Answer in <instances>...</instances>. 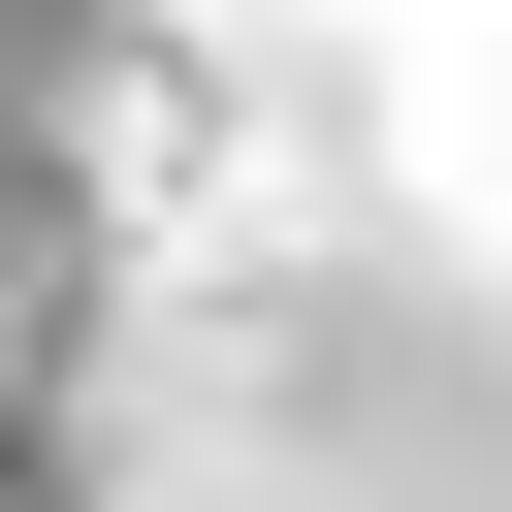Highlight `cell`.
<instances>
[{
  "mask_svg": "<svg viewBox=\"0 0 512 512\" xmlns=\"http://www.w3.org/2000/svg\"><path fill=\"white\" fill-rule=\"evenodd\" d=\"M0 512H512L384 256L160 192V0H0Z\"/></svg>",
  "mask_w": 512,
  "mask_h": 512,
  "instance_id": "cell-1",
  "label": "cell"
}]
</instances>
